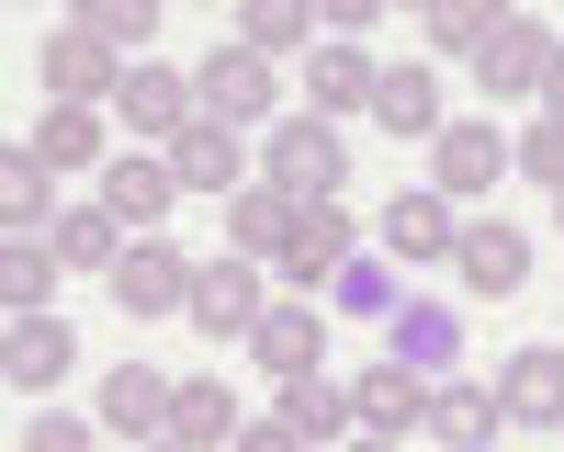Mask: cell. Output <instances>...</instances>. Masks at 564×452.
Here are the masks:
<instances>
[{
    "mask_svg": "<svg viewBox=\"0 0 564 452\" xmlns=\"http://www.w3.org/2000/svg\"><path fill=\"white\" fill-rule=\"evenodd\" d=\"M34 79H45V103H68V114H102L124 103V68H113V45L90 34V23H57L34 45Z\"/></svg>",
    "mask_w": 564,
    "mask_h": 452,
    "instance_id": "1",
    "label": "cell"
},
{
    "mask_svg": "<svg viewBox=\"0 0 564 452\" xmlns=\"http://www.w3.org/2000/svg\"><path fill=\"white\" fill-rule=\"evenodd\" d=\"M271 193H294V204H327L350 181V148H339V125H316V114H282L271 125V159H260Z\"/></svg>",
    "mask_w": 564,
    "mask_h": 452,
    "instance_id": "2",
    "label": "cell"
},
{
    "mask_svg": "<svg viewBox=\"0 0 564 452\" xmlns=\"http://www.w3.org/2000/svg\"><path fill=\"white\" fill-rule=\"evenodd\" d=\"M361 260V238H350V204L339 193H327V204H294V238H282V283H294V294H316V283H339V271Z\"/></svg>",
    "mask_w": 564,
    "mask_h": 452,
    "instance_id": "3",
    "label": "cell"
},
{
    "mask_svg": "<svg viewBox=\"0 0 564 452\" xmlns=\"http://www.w3.org/2000/svg\"><path fill=\"white\" fill-rule=\"evenodd\" d=\"M193 271H204V260H181L170 238H124L113 305H124V316H193Z\"/></svg>",
    "mask_w": 564,
    "mask_h": 452,
    "instance_id": "4",
    "label": "cell"
},
{
    "mask_svg": "<svg viewBox=\"0 0 564 452\" xmlns=\"http://www.w3.org/2000/svg\"><path fill=\"white\" fill-rule=\"evenodd\" d=\"M260 316H271V271L260 260H204L193 271V329L204 340H249Z\"/></svg>",
    "mask_w": 564,
    "mask_h": 452,
    "instance_id": "5",
    "label": "cell"
},
{
    "mask_svg": "<svg viewBox=\"0 0 564 452\" xmlns=\"http://www.w3.org/2000/svg\"><path fill=\"white\" fill-rule=\"evenodd\" d=\"M542 79H553V34H542L531 12H508V23L475 45V90H497V103H520V90H531V103H542Z\"/></svg>",
    "mask_w": 564,
    "mask_h": 452,
    "instance_id": "6",
    "label": "cell"
},
{
    "mask_svg": "<svg viewBox=\"0 0 564 452\" xmlns=\"http://www.w3.org/2000/svg\"><path fill=\"white\" fill-rule=\"evenodd\" d=\"M350 419L372 430V441H395V430H430V374H417V362H372V374L350 385Z\"/></svg>",
    "mask_w": 564,
    "mask_h": 452,
    "instance_id": "7",
    "label": "cell"
},
{
    "mask_svg": "<svg viewBox=\"0 0 564 452\" xmlns=\"http://www.w3.org/2000/svg\"><path fill=\"white\" fill-rule=\"evenodd\" d=\"M452 271H463V283H475V305H508V294H520L531 283V238H520V226H463V238H452Z\"/></svg>",
    "mask_w": 564,
    "mask_h": 452,
    "instance_id": "8",
    "label": "cell"
},
{
    "mask_svg": "<svg viewBox=\"0 0 564 452\" xmlns=\"http://www.w3.org/2000/svg\"><path fill=\"white\" fill-rule=\"evenodd\" d=\"M135 136H159V148H181V136H193L204 114H193V79H181V68H159V57H135L124 68V103H113Z\"/></svg>",
    "mask_w": 564,
    "mask_h": 452,
    "instance_id": "9",
    "label": "cell"
},
{
    "mask_svg": "<svg viewBox=\"0 0 564 452\" xmlns=\"http://www.w3.org/2000/svg\"><path fill=\"white\" fill-rule=\"evenodd\" d=\"M193 90H204V125L238 136V125H260V114H271V57H249V45H215Z\"/></svg>",
    "mask_w": 564,
    "mask_h": 452,
    "instance_id": "10",
    "label": "cell"
},
{
    "mask_svg": "<svg viewBox=\"0 0 564 452\" xmlns=\"http://www.w3.org/2000/svg\"><path fill=\"white\" fill-rule=\"evenodd\" d=\"M497 170H508V136H497L486 114H475V125H441V136H430V193H441V204H452V193H486Z\"/></svg>",
    "mask_w": 564,
    "mask_h": 452,
    "instance_id": "11",
    "label": "cell"
},
{
    "mask_svg": "<svg viewBox=\"0 0 564 452\" xmlns=\"http://www.w3.org/2000/svg\"><path fill=\"white\" fill-rule=\"evenodd\" d=\"M170 374H159V362H113V374H102V430H124V441H170Z\"/></svg>",
    "mask_w": 564,
    "mask_h": 452,
    "instance_id": "12",
    "label": "cell"
},
{
    "mask_svg": "<svg viewBox=\"0 0 564 452\" xmlns=\"http://www.w3.org/2000/svg\"><path fill=\"white\" fill-rule=\"evenodd\" d=\"M372 90H384V68H372L361 45H316V57H305V114H316V125L372 114Z\"/></svg>",
    "mask_w": 564,
    "mask_h": 452,
    "instance_id": "13",
    "label": "cell"
},
{
    "mask_svg": "<svg viewBox=\"0 0 564 452\" xmlns=\"http://www.w3.org/2000/svg\"><path fill=\"white\" fill-rule=\"evenodd\" d=\"M102 204L135 226V238H159V215L181 204V170H170L159 148H135V159H113V170H102Z\"/></svg>",
    "mask_w": 564,
    "mask_h": 452,
    "instance_id": "14",
    "label": "cell"
},
{
    "mask_svg": "<svg viewBox=\"0 0 564 452\" xmlns=\"http://www.w3.org/2000/svg\"><path fill=\"white\" fill-rule=\"evenodd\" d=\"M79 362V340H68V316L45 305V316H12V351H0V374H12V396H45Z\"/></svg>",
    "mask_w": 564,
    "mask_h": 452,
    "instance_id": "15",
    "label": "cell"
},
{
    "mask_svg": "<svg viewBox=\"0 0 564 452\" xmlns=\"http://www.w3.org/2000/svg\"><path fill=\"white\" fill-rule=\"evenodd\" d=\"M249 351H260V374H282V385H294V374H316V362H327V316L294 294V305H271L260 329H249Z\"/></svg>",
    "mask_w": 564,
    "mask_h": 452,
    "instance_id": "16",
    "label": "cell"
},
{
    "mask_svg": "<svg viewBox=\"0 0 564 452\" xmlns=\"http://www.w3.org/2000/svg\"><path fill=\"white\" fill-rule=\"evenodd\" d=\"M238 430H249V419H238V396H226L215 374H193V385L170 396V441H181V452H238Z\"/></svg>",
    "mask_w": 564,
    "mask_h": 452,
    "instance_id": "17",
    "label": "cell"
},
{
    "mask_svg": "<svg viewBox=\"0 0 564 452\" xmlns=\"http://www.w3.org/2000/svg\"><path fill=\"white\" fill-rule=\"evenodd\" d=\"M497 407H508V419H531V430H564V351H508Z\"/></svg>",
    "mask_w": 564,
    "mask_h": 452,
    "instance_id": "18",
    "label": "cell"
},
{
    "mask_svg": "<svg viewBox=\"0 0 564 452\" xmlns=\"http://www.w3.org/2000/svg\"><path fill=\"white\" fill-rule=\"evenodd\" d=\"M159 159L181 170V193H226V204L249 193V159H238V136H226V125H193V136H181V148H159Z\"/></svg>",
    "mask_w": 564,
    "mask_h": 452,
    "instance_id": "19",
    "label": "cell"
},
{
    "mask_svg": "<svg viewBox=\"0 0 564 452\" xmlns=\"http://www.w3.org/2000/svg\"><path fill=\"white\" fill-rule=\"evenodd\" d=\"M452 238H463V226H452V204L430 193V181L384 204V249H395V260H452Z\"/></svg>",
    "mask_w": 564,
    "mask_h": 452,
    "instance_id": "20",
    "label": "cell"
},
{
    "mask_svg": "<svg viewBox=\"0 0 564 452\" xmlns=\"http://www.w3.org/2000/svg\"><path fill=\"white\" fill-rule=\"evenodd\" d=\"M282 419H294V441L305 452H339L361 419H350V385H327V374H294V385H282Z\"/></svg>",
    "mask_w": 564,
    "mask_h": 452,
    "instance_id": "21",
    "label": "cell"
},
{
    "mask_svg": "<svg viewBox=\"0 0 564 452\" xmlns=\"http://www.w3.org/2000/svg\"><path fill=\"white\" fill-rule=\"evenodd\" d=\"M497 419H508L497 385H430V441H441V452H486Z\"/></svg>",
    "mask_w": 564,
    "mask_h": 452,
    "instance_id": "22",
    "label": "cell"
},
{
    "mask_svg": "<svg viewBox=\"0 0 564 452\" xmlns=\"http://www.w3.org/2000/svg\"><path fill=\"white\" fill-rule=\"evenodd\" d=\"M0 215H12V238H34V226L57 215V170H45V159L23 148V136L0 148Z\"/></svg>",
    "mask_w": 564,
    "mask_h": 452,
    "instance_id": "23",
    "label": "cell"
},
{
    "mask_svg": "<svg viewBox=\"0 0 564 452\" xmlns=\"http://www.w3.org/2000/svg\"><path fill=\"white\" fill-rule=\"evenodd\" d=\"M68 283L57 238H0V294H12V316H45V294Z\"/></svg>",
    "mask_w": 564,
    "mask_h": 452,
    "instance_id": "24",
    "label": "cell"
},
{
    "mask_svg": "<svg viewBox=\"0 0 564 452\" xmlns=\"http://www.w3.org/2000/svg\"><path fill=\"white\" fill-rule=\"evenodd\" d=\"M226 238H238V260H282V238H294V193L249 181V193L226 204Z\"/></svg>",
    "mask_w": 564,
    "mask_h": 452,
    "instance_id": "25",
    "label": "cell"
},
{
    "mask_svg": "<svg viewBox=\"0 0 564 452\" xmlns=\"http://www.w3.org/2000/svg\"><path fill=\"white\" fill-rule=\"evenodd\" d=\"M372 114H384V136H441V68H384V90H372Z\"/></svg>",
    "mask_w": 564,
    "mask_h": 452,
    "instance_id": "26",
    "label": "cell"
},
{
    "mask_svg": "<svg viewBox=\"0 0 564 452\" xmlns=\"http://www.w3.org/2000/svg\"><path fill=\"white\" fill-rule=\"evenodd\" d=\"M113 226H124L113 204H68L45 238H57V260H68V271H102V283H113V260H124V249H113Z\"/></svg>",
    "mask_w": 564,
    "mask_h": 452,
    "instance_id": "27",
    "label": "cell"
},
{
    "mask_svg": "<svg viewBox=\"0 0 564 452\" xmlns=\"http://www.w3.org/2000/svg\"><path fill=\"white\" fill-rule=\"evenodd\" d=\"M34 159H45V170H113V159H102V114L45 103V125H34Z\"/></svg>",
    "mask_w": 564,
    "mask_h": 452,
    "instance_id": "28",
    "label": "cell"
},
{
    "mask_svg": "<svg viewBox=\"0 0 564 452\" xmlns=\"http://www.w3.org/2000/svg\"><path fill=\"white\" fill-rule=\"evenodd\" d=\"M238 45H249V57H294V45L316 57V12H305V0H249Z\"/></svg>",
    "mask_w": 564,
    "mask_h": 452,
    "instance_id": "29",
    "label": "cell"
},
{
    "mask_svg": "<svg viewBox=\"0 0 564 452\" xmlns=\"http://www.w3.org/2000/svg\"><path fill=\"white\" fill-rule=\"evenodd\" d=\"M497 23H508V12H486V0H441V12H430V57H475Z\"/></svg>",
    "mask_w": 564,
    "mask_h": 452,
    "instance_id": "30",
    "label": "cell"
},
{
    "mask_svg": "<svg viewBox=\"0 0 564 452\" xmlns=\"http://www.w3.org/2000/svg\"><path fill=\"white\" fill-rule=\"evenodd\" d=\"M508 170H531L542 193H564V125H553V114H542V125H520V136H508Z\"/></svg>",
    "mask_w": 564,
    "mask_h": 452,
    "instance_id": "31",
    "label": "cell"
},
{
    "mask_svg": "<svg viewBox=\"0 0 564 452\" xmlns=\"http://www.w3.org/2000/svg\"><path fill=\"white\" fill-rule=\"evenodd\" d=\"M79 23H90V34H102V45H113V57H135V45H148V34H159V12H148V0H90V12H79Z\"/></svg>",
    "mask_w": 564,
    "mask_h": 452,
    "instance_id": "32",
    "label": "cell"
},
{
    "mask_svg": "<svg viewBox=\"0 0 564 452\" xmlns=\"http://www.w3.org/2000/svg\"><path fill=\"white\" fill-rule=\"evenodd\" d=\"M395 362H417V374H430V362H452V316H430V305H417L406 329H395Z\"/></svg>",
    "mask_w": 564,
    "mask_h": 452,
    "instance_id": "33",
    "label": "cell"
},
{
    "mask_svg": "<svg viewBox=\"0 0 564 452\" xmlns=\"http://www.w3.org/2000/svg\"><path fill=\"white\" fill-rule=\"evenodd\" d=\"M339 305H372V316H384V305H395V271H372V260H350V271H339Z\"/></svg>",
    "mask_w": 564,
    "mask_h": 452,
    "instance_id": "34",
    "label": "cell"
},
{
    "mask_svg": "<svg viewBox=\"0 0 564 452\" xmlns=\"http://www.w3.org/2000/svg\"><path fill=\"white\" fill-rule=\"evenodd\" d=\"M23 452H90V419H34Z\"/></svg>",
    "mask_w": 564,
    "mask_h": 452,
    "instance_id": "35",
    "label": "cell"
},
{
    "mask_svg": "<svg viewBox=\"0 0 564 452\" xmlns=\"http://www.w3.org/2000/svg\"><path fill=\"white\" fill-rule=\"evenodd\" d=\"M238 452H305V441H294V419H249V430H238Z\"/></svg>",
    "mask_w": 564,
    "mask_h": 452,
    "instance_id": "36",
    "label": "cell"
},
{
    "mask_svg": "<svg viewBox=\"0 0 564 452\" xmlns=\"http://www.w3.org/2000/svg\"><path fill=\"white\" fill-rule=\"evenodd\" d=\"M542 114L564 125V45H553V79H542Z\"/></svg>",
    "mask_w": 564,
    "mask_h": 452,
    "instance_id": "37",
    "label": "cell"
},
{
    "mask_svg": "<svg viewBox=\"0 0 564 452\" xmlns=\"http://www.w3.org/2000/svg\"><path fill=\"white\" fill-rule=\"evenodd\" d=\"M339 452H395V441H372V430H361V441H339Z\"/></svg>",
    "mask_w": 564,
    "mask_h": 452,
    "instance_id": "38",
    "label": "cell"
},
{
    "mask_svg": "<svg viewBox=\"0 0 564 452\" xmlns=\"http://www.w3.org/2000/svg\"><path fill=\"white\" fill-rule=\"evenodd\" d=\"M148 452H181V441H148Z\"/></svg>",
    "mask_w": 564,
    "mask_h": 452,
    "instance_id": "39",
    "label": "cell"
},
{
    "mask_svg": "<svg viewBox=\"0 0 564 452\" xmlns=\"http://www.w3.org/2000/svg\"><path fill=\"white\" fill-rule=\"evenodd\" d=\"M553 204H564V193H553Z\"/></svg>",
    "mask_w": 564,
    "mask_h": 452,
    "instance_id": "40",
    "label": "cell"
}]
</instances>
